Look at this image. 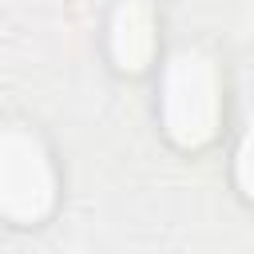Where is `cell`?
Here are the masks:
<instances>
[{
    "label": "cell",
    "mask_w": 254,
    "mask_h": 254,
    "mask_svg": "<svg viewBox=\"0 0 254 254\" xmlns=\"http://www.w3.org/2000/svg\"><path fill=\"white\" fill-rule=\"evenodd\" d=\"M159 107H163V127L179 147L187 151L206 147L222 119V79H218L214 60L198 52L175 56L163 75Z\"/></svg>",
    "instance_id": "obj_1"
},
{
    "label": "cell",
    "mask_w": 254,
    "mask_h": 254,
    "mask_svg": "<svg viewBox=\"0 0 254 254\" xmlns=\"http://www.w3.org/2000/svg\"><path fill=\"white\" fill-rule=\"evenodd\" d=\"M56 206V171L28 131H4L0 135V214L36 226Z\"/></svg>",
    "instance_id": "obj_2"
},
{
    "label": "cell",
    "mask_w": 254,
    "mask_h": 254,
    "mask_svg": "<svg viewBox=\"0 0 254 254\" xmlns=\"http://www.w3.org/2000/svg\"><path fill=\"white\" fill-rule=\"evenodd\" d=\"M111 56L123 71H143L155 56V16L147 4H123L111 20Z\"/></svg>",
    "instance_id": "obj_3"
}]
</instances>
